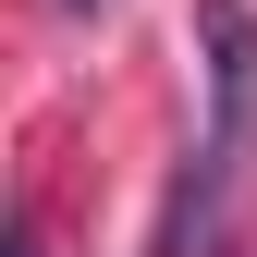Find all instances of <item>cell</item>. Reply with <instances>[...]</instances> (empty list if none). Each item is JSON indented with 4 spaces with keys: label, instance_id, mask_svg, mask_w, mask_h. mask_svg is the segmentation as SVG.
<instances>
[{
    "label": "cell",
    "instance_id": "obj_1",
    "mask_svg": "<svg viewBox=\"0 0 257 257\" xmlns=\"http://www.w3.org/2000/svg\"><path fill=\"white\" fill-rule=\"evenodd\" d=\"M13 257H49V245H37V220H25V233H13Z\"/></svg>",
    "mask_w": 257,
    "mask_h": 257
}]
</instances>
